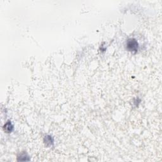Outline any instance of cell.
Segmentation results:
<instances>
[{
	"mask_svg": "<svg viewBox=\"0 0 162 162\" xmlns=\"http://www.w3.org/2000/svg\"><path fill=\"white\" fill-rule=\"evenodd\" d=\"M139 48V44L138 41L134 38L129 39L127 41V49L129 51L135 54L138 52Z\"/></svg>",
	"mask_w": 162,
	"mask_h": 162,
	"instance_id": "1",
	"label": "cell"
},
{
	"mask_svg": "<svg viewBox=\"0 0 162 162\" xmlns=\"http://www.w3.org/2000/svg\"><path fill=\"white\" fill-rule=\"evenodd\" d=\"M44 142L45 143L46 146H53V143H54V140L53 138H52L51 135H47L46 136H45V138L44 139Z\"/></svg>",
	"mask_w": 162,
	"mask_h": 162,
	"instance_id": "2",
	"label": "cell"
},
{
	"mask_svg": "<svg viewBox=\"0 0 162 162\" xmlns=\"http://www.w3.org/2000/svg\"><path fill=\"white\" fill-rule=\"evenodd\" d=\"M4 131L7 132V133H10V132H12L13 129V126L10 121H8V122L6 123V124L4 126Z\"/></svg>",
	"mask_w": 162,
	"mask_h": 162,
	"instance_id": "3",
	"label": "cell"
},
{
	"mask_svg": "<svg viewBox=\"0 0 162 162\" xmlns=\"http://www.w3.org/2000/svg\"><path fill=\"white\" fill-rule=\"evenodd\" d=\"M22 158H24L23 161H27V160H29V156L27 155V154H25V153L22 154V155H20V159H21ZM20 159H18V160H19Z\"/></svg>",
	"mask_w": 162,
	"mask_h": 162,
	"instance_id": "4",
	"label": "cell"
}]
</instances>
